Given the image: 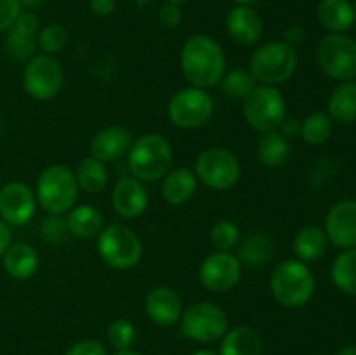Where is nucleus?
<instances>
[{
	"mask_svg": "<svg viewBox=\"0 0 356 355\" xmlns=\"http://www.w3.org/2000/svg\"><path fill=\"white\" fill-rule=\"evenodd\" d=\"M181 72L190 86L211 89L219 86L226 72V58L219 42L209 35H193L184 42L179 56Z\"/></svg>",
	"mask_w": 356,
	"mask_h": 355,
	"instance_id": "nucleus-1",
	"label": "nucleus"
},
{
	"mask_svg": "<svg viewBox=\"0 0 356 355\" xmlns=\"http://www.w3.org/2000/svg\"><path fill=\"white\" fill-rule=\"evenodd\" d=\"M37 204L47 214H66L79 200V183L75 171L63 164H51L38 174L35 184Z\"/></svg>",
	"mask_w": 356,
	"mask_h": 355,
	"instance_id": "nucleus-2",
	"label": "nucleus"
},
{
	"mask_svg": "<svg viewBox=\"0 0 356 355\" xmlns=\"http://www.w3.org/2000/svg\"><path fill=\"white\" fill-rule=\"evenodd\" d=\"M172 157V146L162 134H143L134 139L127 153L129 171L143 183H155L170 171Z\"/></svg>",
	"mask_w": 356,
	"mask_h": 355,
	"instance_id": "nucleus-3",
	"label": "nucleus"
},
{
	"mask_svg": "<svg viewBox=\"0 0 356 355\" xmlns=\"http://www.w3.org/2000/svg\"><path fill=\"white\" fill-rule=\"evenodd\" d=\"M270 291L275 301L285 308H299L315 292V275L305 261L284 260L271 271Z\"/></svg>",
	"mask_w": 356,
	"mask_h": 355,
	"instance_id": "nucleus-4",
	"label": "nucleus"
},
{
	"mask_svg": "<svg viewBox=\"0 0 356 355\" xmlns=\"http://www.w3.org/2000/svg\"><path fill=\"white\" fill-rule=\"evenodd\" d=\"M298 68L296 49L285 40L266 42L250 56L249 72L264 86H280L291 79Z\"/></svg>",
	"mask_w": 356,
	"mask_h": 355,
	"instance_id": "nucleus-5",
	"label": "nucleus"
},
{
	"mask_svg": "<svg viewBox=\"0 0 356 355\" xmlns=\"http://www.w3.org/2000/svg\"><path fill=\"white\" fill-rule=\"evenodd\" d=\"M96 239L101 260L115 270H131L141 261V239L122 223L104 226Z\"/></svg>",
	"mask_w": 356,
	"mask_h": 355,
	"instance_id": "nucleus-6",
	"label": "nucleus"
},
{
	"mask_svg": "<svg viewBox=\"0 0 356 355\" xmlns=\"http://www.w3.org/2000/svg\"><path fill=\"white\" fill-rule=\"evenodd\" d=\"M181 333L197 343H214L228 331V315L221 306L211 301H197L183 310Z\"/></svg>",
	"mask_w": 356,
	"mask_h": 355,
	"instance_id": "nucleus-7",
	"label": "nucleus"
},
{
	"mask_svg": "<svg viewBox=\"0 0 356 355\" xmlns=\"http://www.w3.org/2000/svg\"><path fill=\"white\" fill-rule=\"evenodd\" d=\"M195 174L197 180L211 190L226 191L238 183L242 167L235 153L228 148L212 146L197 157Z\"/></svg>",
	"mask_w": 356,
	"mask_h": 355,
	"instance_id": "nucleus-8",
	"label": "nucleus"
},
{
	"mask_svg": "<svg viewBox=\"0 0 356 355\" xmlns=\"http://www.w3.org/2000/svg\"><path fill=\"white\" fill-rule=\"evenodd\" d=\"M284 117L285 100L277 86L261 84L243 100V118L261 134L277 131Z\"/></svg>",
	"mask_w": 356,
	"mask_h": 355,
	"instance_id": "nucleus-9",
	"label": "nucleus"
},
{
	"mask_svg": "<svg viewBox=\"0 0 356 355\" xmlns=\"http://www.w3.org/2000/svg\"><path fill=\"white\" fill-rule=\"evenodd\" d=\"M214 97L207 89L184 87L169 100L167 115L170 122L179 129H198L207 124L214 115Z\"/></svg>",
	"mask_w": 356,
	"mask_h": 355,
	"instance_id": "nucleus-10",
	"label": "nucleus"
},
{
	"mask_svg": "<svg viewBox=\"0 0 356 355\" xmlns=\"http://www.w3.org/2000/svg\"><path fill=\"white\" fill-rule=\"evenodd\" d=\"M65 84L61 63L49 54H35L23 70V87L28 96L38 101H49L59 94Z\"/></svg>",
	"mask_w": 356,
	"mask_h": 355,
	"instance_id": "nucleus-11",
	"label": "nucleus"
},
{
	"mask_svg": "<svg viewBox=\"0 0 356 355\" xmlns=\"http://www.w3.org/2000/svg\"><path fill=\"white\" fill-rule=\"evenodd\" d=\"M316 59L330 79H356V42L344 33L325 35L316 51Z\"/></svg>",
	"mask_w": 356,
	"mask_h": 355,
	"instance_id": "nucleus-12",
	"label": "nucleus"
},
{
	"mask_svg": "<svg viewBox=\"0 0 356 355\" xmlns=\"http://www.w3.org/2000/svg\"><path fill=\"white\" fill-rule=\"evenodd\" d=\"M242 263L232 253L216 251L202 261L198 268L200 284L211 292H228L238 284Z\"/></svg>",
	"mask_w": 356,
	"mask_h": 355,
	"instance_id": "nucleus-13",
	"label": "nucleus"
},
{
	"mask_svg": "<svg viewBox=\"0 0 356 355\" xmlns=\"http://www.w3.org/2000/svg\"><path fill=\"white\" fill-rule=\"evenodd\" d=\"M37 197L28 184L21 181L0 187V218L9 226L26 225L35 214Z\"/></svg>",
	"mask_w": 356,
	"mask_h": 355,
	"instance_id": "nucleus-14",
	"label": "nucleus"
},
{
	"mask_svg": "<svg viewBox=\"0 0 356 355\" xmlns=\"http://www.w3.org/2000/svg\"><path fill=\"white\" fill-rule=\"evenodd\" d=\"M40 21L33 10H21L13 26L7 30L6 51L14 61H28L37 54V35Z\"/></svg>",
	"mask_w": 356,
	"mask_h": 355,
	"instance_id": "nucleus-15",
	"label": "nucleus"
},
{
	"mask_svg": "<svg viewBox=\"0 0 356 355\" xmlns=\"http://www.w3.org/2000/svg\"><path fill=\"white\" fill-rule=\"evenodd\" d=\"M325 233L339 249L356 247V200H341L330 207L325 218Z\"/></svg>",
	"mask_w": 356,
	"mask_h": 355,
	"instance_id": "nucleus-16",
	"label": "nucleus"
},
{
	"mask_svg": "<svg viewBox=\"0 0 356 355\" xmlns=\"http://www.w3.org/2000/svg\"><path fill=\"white\" fill-rule=\"evenodd\" d=\"M134 138L132 132L124 125H110L96 134L90 139V157L101 160L103 164H111L125 157L131 150Z\"/></svg>",
	"mask_w": 356,
	"mask_h": 355,
	"instance_id": "nucleus-17",
	"label": "nucleus"
},
{
	"mask_svg": "<svg viewBox=\"0 0 356 355\" xmlns=\"http://www.w3.org/2000/svg\"><path fill=\"white\" fill-rule=\"evenodd\" d=\"M145 312L153 324L160 327L176 326L183 315L179 294L169 285H156L146 294Z\"/></svg>",
	"mask_w": 356,
	"mask_h": 355,
	"instance_id": "nucleus-18",
	"label": "nucleus"
},
{
	"mask_svg": "<svg viewBox=\"0 0 356 355\" xmlns=\"http://www.w3.org/2000/svg\"><path fill=\"white\" fill-rule=\"evenodd\" d=\"M111 205L120 218L132 219L141 216L148 207V191L143 181L134 176L120 178L111 191Z\"/></svg>",
	"mask_w": 356,
	"mask_h": 355,
	"instance_id": "nucleus-19",
	"label": "nucleus"
},
{
	"mask_svg": "<svg viewBox=\"0 0 356 355\" xmlns=\"http://www.w3.org/2000/svg\"><path fill=\"white\" fill-rule=\"evenodd\" d=\"M228 35L240 45H254L263 37V19L250 6H235L226 14Z\"/></svg>",
	"mask_w": 356,
	"mask_h": 355,
	"instance_id": "nucleus-20",
	"label": "nucleus"
},
{
	"mask_svg": "<svg viewBox=\"0 0 356 355\" xmlns=\"http://www.w3.org/2000/svg\"><path fill=\"white\" fill-rule=\"evenodd\" d=\"M3 256V270L16 281H28L33 277L40 265V258L35 247L26 242L10 244Z\"/></svg>",
	"mask_w": 356,
	"mask_h": 355,
	"instance_id": "nucleus-21",
	"label": "nucleus"
},
{
	"mask_svg": "<svg viewBox=\"0 0 356 355\" xmlns=\"http://www.w3.org/2000/svg\"><path fill=\"white\" fill-rule=\"evenodd\" d=\"M162 180V197L170 205L186 204L188 200H191L198 187L197 174L188 167L170 169Z\"/></svg>",
	"mask_w": 356,
	"mask_h": 355,
	"instance_id": "nucleus-22",
	"label": "nucleus"
},
{
	"mask_svg": "<svg viewBox=\"0 0 356 355\" xmlns=\"http://www.w3.org/2000/svg\"><path fill=\"white\" fill-rule=\"evenodd\" d=\"M316 19L330 33H344L355 24L356 14L348 0H320Z\"/></svg>",
	"mask_w": 356,
	"mask_h": 355,
	"instance_id": "nucleus-23",
	"label": "nucleus"
},
{
	"mask_svg": "<svg viewBox=\"0 0 356 355\" xmlns=\"http://www.w3.org/2000/svg\"><path fill=\"white\" fill-rule=\"evenodd\" d=\"M219 355H263V338L252 327H233L221 338Z\"/></svg>",
	"mask_w": 356,
	"mask_h": 355,
	"instance_id": "nucleus-24",
	"label": "nucleus"
},
{
	"mask_svg": "<svg viewBox=\"0 0 356 355\" xmlns=\"http://www.w3.org/2000/svg\"><path fill=\"white\" fill-rule=\"evenodd\" d=\"M66 223H68L70 235L83 240L96 239L104 228L103 214L89 204H80L70 209Z\"/></svg>",
	"mask_w": 356,
	"mask_h": 355,
	"instance_id": "nucleus-25",
	"label": "nucleus"
},
{
	"mask_svg": "<svg viewBox=\"0 0 356 355\" xmlns=\"http://www.w3.org/2000/svg\"><path fill=\"white\" fill-rule=\"evenodd\" d=\"M327 246H329V239H327L325 230L315 225L302 226L294 237L296 256L305 263H313L323 258V254L327 253Z\"/></svg>",
	"mask_w": 356,
	"mask_h": 355,
	"instance_id": "nucleus-26",
	"label": "nucleus"
},
{
	"mask_svg": "<svg viewBox=\"0 0 356 355\" xmlns=\"http://www.w3.org/2000/svg\"><path fill=\"white\" fill-rule=\"evenodd\" d=\"M256 153L257 160L264 167L277 169V167L287 164V160L291 159V143L278 131L264 132L259 138V141H257Z\"/></svg>",
	"mask_w": 356,
	"mask_h": 355,
	"instance_id": "nucleus-27",
	"label": "nucleus"
},
{
	"mask_svg": "<svg viewBox=\"0 0 356 355\" xmlns=\"http://www.w3.org/2000/svg\"><path fill=\"white\" fill-rule=\"evenodd\" d=\"M275 251V244L271 237L264 232H254L240 244L238 261L247 267H261L271 260Z\"/></svg>",
	"mask_w": 356,
	"mask_h": 355,
	"instance_id": "nucleus-28",
	"label": "nucleus"
},
{
	"mask_svg": "<svg viewBox=\"0 0 356 355\" xmlns=\"http://www.w3.org/2000/svg\"><path fill=\"white\" fill-rule=\"evenodd\" d=\"M329 115L337 122L356 120V82L346 80L332 90L329 97Z\"/></svg>",
	"mask_w": 356,
	"mask_h": 355,
	"instance_id": "nucleus-29",
	"label": "nucleus"
},
{
	"mask_svg": "<svg viewBox=\"0 0 356 355\" xmlns=\"http://www.w3.org/2000/svg\"><path fill=\"white\" fill-rule=\"evenodd\" d=\"M79 188L86 194H99L108 184V169L106 164L94 157H86L79 162L75 171Z\"/></svg>",
	"mask_w": 356,
	"mask_h": 355,
	"instance_id": "nucleus-30",
	"label": "nucleus"
},
{
	"mask_svg": "<svg viewBox=\"0 0 356 355\" xmlns=\"http://www.w3.org/2000/svg\"><path fill=\"white\" fill-rule=\"evenodd\" d=\"M332 282L346 294L356 296V247L344 249L330 268Z\"/></svg>",
	"mask_w": 356,
	"mask_h": 355,
	"instance_id": "nucleus-31",
	"label": "nucleus"
},
{
	"mask_svg": "<svg viewBox=\"0 0 356 355\" xmlns=\"http://www.w3.org/2000/svg\"><path fill=\"white\" fill-rule=\"evenodd\" d=\"M219 86H221L226 97L243 101L250 93H252L254 87L257 86V80L254 79L252 73L247 72V70L233 68L229 70V72H225Z\"/></svg>",
	"mask_w": 356,
	"mask_h": 355,
	"instance_id": "nucleus-32",
	"label": "nucleus"
},
{
	"mask_svg": "<svg viewBox=\"0 0 356 355\" xmlns=\"http://www.w3.org/2000/svg\"><path fill=\"white\" fill-rule=\"evenodd\" d=\"M299 134L302 136V139L308 145H323L325 141H329L330 134H332V120L323 111H315V113L308 115L301 122V132Z\"/></svg>",
	"mask_w": 356,
	"mask_h": 355,
	"instance_id": "nucleus-33",
	"label": "nucleus"
},
{
	"mask_svg": "<svg viewBox=\"0 0 356 355\" xmlns=\"http://www.w3.org/2000/svg\"><path fill=\"white\" fill-rule=\"evenodd\" d=\"M37 44L42 54L54 56L61 52L66 47V44H68V31H66L65 26L58 23L45 24L44 28L38 30Z\"/></svg>",
	"mask_w": 356,
	"mask_h": 355,
	"instance_id": "nucleus-34",
	"label": "nucleus"
},
{
	"mask_svg": "<svg viewBox=\"0 0 356 355\" xmlns=\"http://www.w3.org/2000/svg\"><path fill=\"white\" fill-rule=\"evenodd\" d=\"M106 338L110 347H113L115 350H127V348H132V345L138 340V331L131 320L115 319L108 326Z\"/></svg>",
	"mask_w": 356,
	"mask_h": 355,
	"instance_id": "nucleus-35",
	"label": "nucleus"
},
{
	"mask_svg": "<svg viewBox=\"0 0 356 355\" xmlns=\"http://www.w3.org/2000/svg\"><path fill=\"white\" fill-rule=\"evenodd\" d=\"M240 240V228L229 219H219L211 228V242L216 251H225L232 253L233 247Z\"/></svg>",
	"mask_w": 356,
	"mask_h": 355,
	"instance_id": "nucleus-36",
	"label": "nucleus"
},
{
	"mask_svg": "<svg viewBox=\"0 0 356 355\" xmlns=\"http://www.w3.org/2000/svg\"><path fill=\"white\" fill-rule=\"evenodd\" d=\"M42 237H44L45 242L49 244H63L70 237L68 223H66L65 214H49L47 218H44L40 225Z\"/></svg>",
	"mask_w": 356,
	"mask_h": 355,
	"instance_id": "nucleus-37",
	"label": "nucleus"
},
{
	"mask_svg": "<svg viewBox=\"0 0 356 355\" xmlns=\"http://www.w3.org/2000/svg\"><path fill=\"white\" fill-rule=\"evenodd\" d=\"M65 355H108V348L103 341L94 340V338H86V340L75 341Z\"/></svg>",
	"mask_w": 356,
	"mask_h": 355,
	"instance_id": "nucleus-38",
	"label": "nucleus"
},
{
	"mask_svg": "<svg viewBox=\"0 0 356 355\" xmlns=\"http://www.w3.org/2000/svg\"><path fill=\"white\" fill-rule=\"evenodd\" d=\"M21 10L17 0H0V31L9 30Z\"/></svg>",
	"mask_w": 356,
	"mask_h": 355,
	"instance_id": "nucleus-39",
	"label": "nucleus"
},
{
	"mask_svg": "<svg viewBox=\"0 0 356 355\" xmlns=\"http://www.w3.org/2000/svg\"><path fill=\"white\" fill-rule=\"evenodd\" d=\"M181 19H183V10H181L179 3L167 2L165 6L160 7L159 10V21L165 28H176L179 26Z\"/></svg>",
	"mask_w": 356,
	"mask_h": 355,
	"instance_id": "nucleus-40",
	"label": "nucleus"
},
{
	"mask_svg": "<svg viewBox=\"0 0 356 355\" xmlns=\"http://www.w3.org/2000/svg\"><path fill=\"white\" fill-rule=\"evenodd\" d=\"M277 131L280 132L282 136H285L287 139L296 138V136H299V132H301V120H298L296 117H287V115H285Z\"/></svg>",
	"mask_w": 356,
	"mask_h": 355,
	"instance_id": "nucleus-41",
	"label": "nucleus"
},
{
	"mask_svg": "<svg viewBox=\"0 0 356 355\" xmlns=\"http://www.w3.org/2000/svg\"><path fill=\"white\" fill-rule=\"evenodd\" d=\"M89 7L96 16L106 17L113 14L117 2L115 0H89Z\"/></svg>",
	"mask_w": 356,
	"mask_h": 355,
	"instance_id": "nucleus-42",
	"label": "nucleus"
},
{
	"mask_svg": "<svg viewBox=\"0 0 356 355\" xmlns=\"http://www.w3.org/2000/svg\"><path fill=\"white\" fill-rule=\"evenodd\" d=\"M10 246V228L2 218H0V256L6 253L7 247Z\"/></svg>",
	"mask_w": 356,
	"mask_h": 355,
	"instance_id": "nucleus-43",
	"label": "nucleus"
},
{
	"mask_svg": "<svg viewBox=\"0 0 356 355\" xmlns=\"http://www.w3.org/2000/svg\"><path fill=\"white\" fill-rule=\"evenodd\" d=\"M302 37H305V30H302L301 26H298V24H294V26H291L285 31V42L291 44L292 47H294V44L301 42Z\"/></svg>",
	"mask_w": 356,
	"mask_h": 355,
	"instance_id": "nucleus-44",
	"label": "nucleus"
},
{
	"mask_svg": "<svg viewBox=\"0 0 356 355\" xmlns=\"http://www.w3.org/2000/svg\"><path fill=\"white\" fill-rule=\"evenodd\" d=\"M23 10H35L44 6L45 0H17Z\"/></svg>",
	"mask_w": 356,
	"mask_h": 355,
	"instance_id": "nucleus-45",
	"label": "nucleus"
},
{
	"mask_svg": "<svg viewBox=\"0 0 356 355\" xmlns=\"http://www.w3.org/2000/svg\"><path fill=\"white\" fill-rule=\"evenodd\" d=\"M113 355H145L138 350H132V348H127V350H115Z\"/></svg>",
	"mask_w": 356,
	"mask_h": 355,
	"instance_id": "nucleus-46",
	"label": "nucleus"
},
{
	"mask_svg": "<svg viewBox=\"0 0 356 355\" xmlns=\"http://www.w3.org/2000/svg\"><path fill=\"white\" fill-rule=\"evenodd\" d=\"M339 355H356V347L355 345H348L339 352Z\"/></svg>",
	"mask_w": 356,
	"mask_h": 355,
	"instance_id": "nucleus-47",
	"label": "nucleus"
},
{
	"mask_svg": "<svg viewBox=\"0 0 356 355\" xmlns=\"http://www.w3.org/2000/svg\"><path fill=\"white\" fill-rule=\"evenodd\" d=\"M193 355H219V354H218V352H214V350H209V348H202V350L195 352Z\"/></svg>",
	"mask_w": 356,
	"mask_h": 355,
	"instance_id": "nucleus-48",
	"label": "nucleus"
},
{
	"mask_svg": "<svg viewBox=\"0 0 356 355\" xmlns=\"http://www.w3.org/2000/svg\"><path fill=\"white\" fill-rule=\"evenodd\" d=\"M236 6H252V3L259 2V0H233Z\"/></svg>",
	"mask_w": 356,
	"mask_h": 355,
	"instance_id": "nucleus-49",
	"label": "nucleus"
},
{
	"mask_svg": "<svg viewBox=\"0 0 356 355\" xmlns=\"http://www.w3.org/2000/svg\"><path fill=\"white\" fill-rule=\"evenodd\" d=\"M167 2H172V3H183V2H188V0H167Z\"/></svg>",
	"mask_w": 356,
	"mask_h": 355,
	"instance_id": "nucleus-50",
	"label": "nucleus"
},
{
	"mask_svg": "<svg viewBox=\"0 0 356 355\" xmlns=\"http://www.w3.org/2000/svg\"><path fill=\"white\" fill-rule=\"evenodd\" d=\"M0 134H2V117H0Z\"/></svg>",
	"mask_w": 356,
	"mask_h": 355,
	"instance_id": "nucleus-51",
	"label": "nucleus"
},
{
	"mask_svg": "<svg viewBox=\"0 0 356 355\" xmlns=\"http://www.w3.org/2000/svg\"><path fill=\"white\" fill-rule=\"evenodd\" d=\"M353 9H355V14H356V0H355V6H353Z\"/></svg>",
	"mask_w": 356,
	"mask_h": 355,
	"instance_id": "nucleus-52",
	"label": "nucleus"
}]
</instances>
